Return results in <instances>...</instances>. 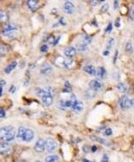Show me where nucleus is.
Here are the masks:
<instances>
[{
    "label": "nucleus",
    "instance_id": "obj_17",
    "mask_svg": "<svg viewBox=\"0 0 134 162\" xmlns=\"http://www.w3.org/2000/svg\"><path fill=\"white\" fill-rule=\"evenodd\" d=\"M27 5L29 7L30 10H31L32 11H35L38 9L39 7V1H35V0H30L27 2Z\"/></svg>",
    "mask_w": 134,
    "mask_h": 162
},
{
    "label": "nucleus",
    "instance_id": "obj_33",
    "mask_svg": "<svg viewBox=\"0 0 134 162\" xmlns=\"http://www.w3.org/2000/svg\"><path fill=\"white\" fill-rule=\"evenodd\" d=\"M109 161V158H108V155L106 154H104L103 156H102V159H101V162H108Z\"/></svg>",
    "mask_w": 134,
    "mask_h": 162
},
{
    "label": "nucleus",
    "instance_id": "obj_30",
    "mask_svg": "<svg viewBox=\"0 0 134 162\" xmlns=\"http://www.w3.org/2000/svg\"><path fill=\"white\" fill-rule=\"evenodd\" d=\"M104 133H105V134L106 136H110V135L112 134V129H110V128H106V130H104Z\"/></svg>",
    "mask_w": 134,
    "mask_h": 162
},
{
    "label": "nucleus",
    "instance_id": "obj_13",
    "mask_svg": "<svg viewBox=\"0 0 134 162\" xmlns=\"http://www.w3.org/2000/svg\"><path fill=\"white\" fill-rule=\"evenodd\" d=\"M53 72V68L52 66L47 63L43 64L42 65L41 69H40V72L41 74H43V75H48V74H50L51 72Z\"/></svg>",
    "mask_w": 134,
    "mask_h": 162
},
{
    "label": "nucleus",
    "instance_id": "obj_39",
    "mask_svg": "<svg viewBox=\"0 0 134 162\" xmlns=\"http://www.w3.org/2000/svg\"><path fill=\"white\" fill-rule=\"evenodd\" d=\"M105 1H91V3L93 4V5H97V4H99L100 3H104Z\"/></svg>",
    "mask_w": 134,
    "mask_h": 162
},
{
    "label": "nucleus",
    "instance_id": "obj_35",
    "mask_svg": "<svg viewBox=\"0 0 134 162\" xmlns=\"http://www.w3.org/2000/svg\"><path fill=\"white\" fill-rule=\"evenodd\" d=\"M7 52V48L4 47V45H1V54L4 55Z\"/></svg>",
    "mask_w": 134,
    "mask_h": 162
},
{
    "label": "nucleus",
    "instance_id": "obj_20",
    "mask_svg": "<svg viewBox=\"0 0 134 162\" xmlns=\"http://www.w3.org/2000/svg\"><path fill=\"white\" fill-rule=\"evenodd\" d=\"M26 130H27V129L24 128V127H20V128L18 129V133H17V139H18L19 141H23Z\"/></svg>",
    "mask_w": 134,
    "mask_h": 162
},
{
    "label": "nucleus",
    "instance_id": "obj_51",
    "mask_svg": "<svg viewBox=\"0 0 134 162\" xmlns=\"http://www.w3.org/2000/svg\"><path fill=\"white\" fill-rule=\"evenodd\" d=\"M35 162H42V161H35Z\"/></svg>",
    "mask_w": 134,
    "mask_h": 162
},
{
    "label": "nucleus",
    "instance_id": "obj_32",
    "mask_svg": "<svg viewBox=\"0 0 134 162\" xmlns=\"http://www.w3.org/2000/svg\"><path fill=\"white\" fill-rule=\"evenodd\" d=\"M108 8H109L108 3H105V4H103V6L101 7V12H106V11H107V10H108Z\"/></svg>",
    "mask_w": 134,
    "mask_h": 162
},
{
    "label": "nucleus",
    "instance_id": "obj_41",
    "mask_svg": "<svg viewBox=\"0 0 134 162\" xmlns=\"http://www.w3.org/2000/svg\"><path fill=\"white\" fill-rule=\"evenodd\" d=\"M0 117H5V110L3 109H2L1 111H0Z\"/></svg>",
    "mask_w": 134,
    "mask_h": 162
},
{
    "label": "nucleus",
    "instance_id": "obj_14",
    "mask_svg": "<svg viewBox=\"0 0 134 162\" xmlns=\"http://www.w3.org/2000/svg\"><path fill=\"white\" fill-rule=\"evenodd\" d=\"M34 136H35V134H34L33 130H30V129H27L25 134H24V136L23 141H26V142H30V141H31L33 140Z\"/></svg>",
    "mask_w": 134,
    "mask_h": 162
},
{
    "label": "nucleus",
    "instance_id": "obj_34",
    "mask_svg": "<svg viewBox=\"0 0 134 162\" xmlns=\"http://www.w3.org/2000/svg\"><path fill=\"white\" fill-rule=\"evenodd\" d=\"M41 52H42V53H46L47 51H48V49H49V47H48V45H42V47H41Z\"/></svg>",
    "mask_w": 134,
    "mask_h": 162
},
{
    "label": "nucleus",
    "instance_id": "obj_49",
    "mask_svg": "<svg viewBox=\"0 0 134 162\" xmlns=\"http://www.w3.org/2000/svg\"><path fill=\"white\" fill-rule=\"evenodd\" d=\"M131 107L134 108V99H131Z\"/></svg>",
    "mask_w": 134,
    "mask_h": 162
},
{
    "label": "nucleus",
    "instance_id": "obj_2",
    "mask_svg": "<svg viewBox=\"0 0 134 162\" xmlns=\"http://www.w3.org/2000/svg\"><path fill=\"white\" fill-rule=\"evenodd\" d=\"M0 136H1V139L5 142L11 141L15 139L16 130L12 126H3L1 128Z\"/></svg>",
    "mask_w": 134,
    "mask_h": 162
},
{
    "label": "nucleus",
    "instance_id": "obj_11",
    "mask_svg": "<svg viewBox=\"0 0 134 162\" xmlns=\"http://www.w3.org/2000/svg\"><path fill=\"white\" fill-rule=\"evenodd\" d=\"M10 151H11L10 146L7 142L3 141V142L1 143V147H0L1 154H3V155H7V154H9L10 153Z\"/></svg>",
    "mask_w": 134,
    "mask_h": 162
},
{
    "label": "nucleus",
    "instance_id": "obj_1",
    "mask_svg": "<svg viewBox=\"0 0 134 162\" xmlns=\"http://www.w3.org/2000/svg\"><path fill=\"white\" fill-rule=\"evenodd\" d=\"M37 96L41 97V101L43 105L49 107L53 103V90L51 87H47L44 89L38 88L36 90Z\"/></svg>",
    "mask_w": 134,
    "mask_h": 162
},
{
    "label": "nucleus",
    "instance_id": "obj_48",
    "mask_svg": "<svg viewBox=\"0 0 134 162\" xmlns=\"http://www.w3.org/2000/svg\"><path fill=\"white\" fill-rule=\"evenodd\" d=\"M4 85H5V81L3 80V79H1V86H4Z\"/></svg>",
    "mask_w": 134,
    "mask_h": 162
},
{
    "label": "nucleus",
    "instance_id": "obj_5",
    "mask_svg": "<svg viewBox=\"0 0 134 162\" xmlns=\"http://www.w3.org/2000/svg\"><path fill=\"white\" fill-rule=\"evenodd\" d=\"M119 104L121 110H126L131 107V99L126 95H123L119 100Z\"/></svg>",
    "mask_w": 134,
    "mask_h": 162
},
{
    "label": "nucleus",
    "instance_id": "obj_37",
    "mask_svg": "<svg viewBox=\"0 0 134 162\" xmlns=\"http://www.w3.org/2000/svg\"><path fill=\"white\" fill-rule=\"evenodd\" d=\"M58 24H61V25H66V23L64 21V18L63 17H61L59 22H58Z\"/></svg>",
    "mask_w": 134,
    "mask_h": 162
},
{
    "label": "nucleus",
    "instance_id": "obj_27",
    "mask_svg": "<svg viewBox=\"0 0 134 162\" xmlns=\"http://www.w3.org/2000/svg\"><path fill=\"white\" fill-rule=\"evenodd\" d=\"M7 19H8V17H7L6 12L3 11V10H1V12H0V20H1V22H5Z\"/></svg>",
    "mask_w": 134,
    "mask_h": 162
},
{
    "label": "nucleus",
    "instance_id": "obj_19",
    "mask_svg": "<svg viewBox=\"0 0 134 162\" xmlns=\"http://www.w3.org/2000/svg\"><path fill=\"white\" fill-rule=\"evenodd\" d=\"M117 89L121 92H126L129 90V86L126 83H119L117 85Z\"/></svg>",
    "mask_w": 134,
    "mask_h": 162
},
{
    "label": "nucleus",
    "instance_id": "obj_24",
    "mask_svg": "<svg viewBox=\"0 0 134 162\" xmlns=\"http://www.w3.org/2000/svg\"><path fill=\"white\" fill-rule=\"evenodd\" d=\"M87 44L84 43V42H81L80 44L77 45V50L81 51V52H84V51H87Z\"/></svg>",
    "mask_w": 134,
    "mask_h": 162
},
{
    "label": "nucleus",
    "instance_id": "obj_45",
    "mask_svg": "<svg viewBox=\"0 0 134 162\" xmlns=\"http://www.w3.org/2000/svg\"><path fill=\"white\" fill-rule=\"evenodd\" d=\"M60 38H61V36H58V37H57V39H56V41H55V43H54V46H56V45L58 44V41H59Z\"/></svg>",
    "mask_w": 134,
    "mask_h": 162
},
{
    "label": "nucleus",
    "instance_id": "obj_36",
    "mask_svg": "<svg viewBox=\"0 0 134 162\" xmlns=\"http://www.w3.org/2000/svg\"><path fill=\"white\" fill-rule=\"evenodd\" d=\"M129 17H130L131 20L134 21V9L133 8H132V9L130 10V15H129Z\"/></svg>",
    "mask_w": 134,
    "mask_h": 162
},
{
    "label": "nucleus",
    "instance_id": "obj_25",
    "mask_svg": "<svg viewBox=\"0 0 134 162\" xmlns=\"http://www.w3.org/2000/svg\"><path fill=\"white\" fill-rule=\"evenodd\" d=\"M125 49H126V52L127 54H133V44L132 42L128 41L126 44V47H125Z\"/></svg>",
    "mask_w": 134,
    "mask_h": 162
},
{
    "label": "nucleus",
    "instance_id": "obj_43",
    "mask_svg": "<svg viewBox=\"0 0 134 162\" xmlns=\"http://www.w3.org/2000/svg\"><path fill=\"white\" fill-rule=\"evenodd\" d=\"M97 149H98V148H97V147H96V146H92V147H91V151H92V152H94H94H96V151H97Z\"/></svg>",
    "mask_w": 134,
    "mask_h": 162
},
{
    "label": "nucleus",
    "instance_id": "obj_38",
    "mask_svg": "<svg viewBox=\"0 0 134 162\" xmlns=\"http://www.w3.org/2000/svg\"><path fill=\"white\" fill-rule=\"evenodd\" d=\"M115 26H116L117 28H119V27H120V19H119V18L116 19V22H115Z\"/></svg>",
    "mask_w": 134,
    "mask_h": 162
},
{
    "label": "nucleus",
    "instance_id": "obj_29",
    "mask_svg": "<svg viewBox=\"0 0 134 162\" xmlns=\"http://www.w3.org/2000/svg\"><path fill=\"white\" fill-rule=\"evenodd\" d=\"M113 45H114V39H113V38H110V39L108 40V41H107L106 48L109 49V48H111Z\"/></svg>",
    "mask_w": 134,
    "mask_h": 162
},
{
    "label": "nucleus",
    "instance_id": "obj_10",
    "mask_svg": "<svg viewBox=\"0 0 134 162\" xmlns=\"http://www.w3.org/2000/svg\"><path fill=\"white\" fill-rule=\"evenodd\" d=\"M89 86H90V89H92L94 92H96V91H100L102 89L103 85H102L101 81H99L97 79H94V80H92L89 83Z\"/></svg>",
    "mask_w": 134,
    "mask_h": 162
},
{
    "label": "nucleus",
    "instance_id": "obj_47",
    "mask_svg": "<svg viewBox=\"0 0 134 162\" xmlns=\"http://www.w3.org/2000/svg\"><path fill=\"white\" fill-rule=\"evenodd\" d=\"M3 87L1 86L0 87V96H3Z\"/></svg>",
    "mask_w": 134,
    "mask_h": 162
},
{
    "label": "nucleus",
    "instance_id": "obj_12",
    "mask_svg": "<svg viewBox=\"0 0 134 162\" xmlns=\"http://www.w3.org/2000/svg\"><path fill=\"white\" fill-rule=\"evenodd\" d=\"M63 53H64V55L66 57L71 59V58H73L76 54V49H75V48L70 46V47H67V48H66L64 49Z\"/></svg>",
    "mask_w": 134,
    "mask_h": 162
},
{
    "label": "nucleus",
    "instance_id": "obj_6",
    "mask_svg": "<svg viewBox=\"0 0 134 162\" xmlns=\"http://www.w3.org/2000/svg\"><path fill=\"white\" fill-rule=\"evenodd\" d=\"M35 151H36L37 153H42L46 149V143L45 141L42 138L38 139L37 141L35 144Z\"/></svg>",
    "mask_w": 134,
    "mask_h": 162
},
{
    "label": "nucleus",
    "instance_id": "obj_8",
    "mask_svg": "<svg viewBox=\"0 0 134 162\" xmlns=\"http://www.w3.org/2000/svg\"><path fill=\"white\" fill-rule=\"evenodd\" d=\"M59 60L61 61V62H59V63H57V64H59L60 65H62V66H63V67H65V68H67V69H70V68H72L74 65V61L72 60V59H63V58H59Z\"/></svg>",
    "mask_w": 134,
    "mask_h": 162
},
{
    "label": "nucleus",
    "instance_id": "obj_31",
    "mask_svg": "<svg viewBox=\"0 0 134 162\" xmlns=\"http://www.w3.org/2000/svg\"><path fill=\"white\" fill-rule=\"evenodd\" d=\"M112 23H110L107 25V27H106V29L105 30V31H106V33H111L112 32Z\"/></svg>",
    "mask_w": 134,
    "mask_h": 162
},
{
    "label": "nucleus",
    "instance_id": "obj_46",
    "mask_svg": "<svg viewBox=\"0 0 134 162\" xmlns=\"http://www.w3.org/2000/svg\"><path fill=\"white\" fill-rule=\"evenodd\" d=\"M109 54V51L108 50H105L104 52H103V55H105V56H107Z\"/></svg>",
    "mask_w": 134,
    "mask_h": 162
},
{
    "label": "nucleus",
    "instance_id": "obj_7",
    "mask_svg": "<svg viewBox=\"0 0 134 162\" xmlns=\"http://www.w3.org/2000/svg\"><path fill=\"white\" fill-rule=\"evenodd\" d=\"M83 108H84V105H83L82 102L80 101L79 99H74V103L72 105V110L74 112H75L76 114H78L82 111Z\"/></svg>",
    "mask_w": 134,
    "mask_h": 162
},
{
    "label": "nucleus",
    "instance_id": "obj_21",
    "mask_svg": "<svg viewBox=\"0 0 134 162\" xmlns=\"http://www.w3.org/2000/svg\"><path fill=\"white\" fill-rule=\"evenodd\" d=\"M106 69L104 68V67H99L98 68V71H97V76L100 78V79H104L105 77H106Z\"/></svg>",
    "mask_w": 134,
    "mask_h": 162
},
{
    "label": "nucleus",
    "instance_id": "obj_28",
    "mask_svg": "<svg viewBox=\"0 0 134 162\" xmlns=\"http://www.w3.org/2000/svg\"><path fill=\"white\" fill-rule=\"evenodd\" d=\"M70 91H71V85H70L69 82L66 81V82H65V86H64L62 92H70Z\"/></svg>",
    "mask_w": 134,
    "mask_h": 162
},
{
    "label": "nucleus",
    "instance_id": "obj_40",
    "mask_svg": "<svg viewBox=\"0 0 134 162\" xmlns=\"http://www.w3.org/2000/svg\"><path fill=\"white\" fill-rule=\"evenodd\" d=\"M118 54H119V51H118V50H115V54H114L113 63H116V60H117V57H118Z\"/></svg>",
    "mask_w": 134,
    "mask_h": 162
},
{
    "label": "nucleus",
    "instance_id": "obj_50",
    "mask_svg": "<svg viewBox=\"0 0 134 162\" xmlns=\"http://www.w3.org/2000/svg\"><path fill=\"white\" fill-rule=\"evenodd\" d=\"M82 162H94V161H88V160H87V159H84V160H82Z\"/></svg>",
    "mask_w": 134,
    "mask_h": 162
},
{
    "label": "nucleus",
    "instance_id": "obj_18",
    "mask_svg": "<svg viewBox=\"0 0 134 162\" xmlns=\"http://www.w3.org/2000/svg\"><path fill=\"white\" fill-rule=\"evenodd\" d=\"M17 61L11 62L10 64H9V65L4 68V72L7 73V74H8V73H10V72H12V71L17 67Z\"/></svg>",
    "mask_w": 134,
    "mask_h": 162
},
{
    "label": "nucleus",
    "instance_id": "obj_4",
    "mask_svg": "<svg viewBox=\"0 0 134 162\" xmlns=\"http://www.w3.org/2000/svg\"><path fill=\"white\" fill-rule=\"evenodd\" d=\"M45 143H46V150L49 153H54L56 149H57V142L56 141L52 138V137H48L45 140Z\"/></svg>",
    "mask_w": 134,
    "mask_h": 162
},
{
    "label": "nucleus",
    "instance_id": "obj_3",
    "mask_svg": "<svg viewBox=\"0 0 134 162\" xmlns=\"http://www.w3.org/2000/svg\"><path fill=\"white\" fill-rule=\"evenodd\" d=\"M17 30H18V28L16 24L9 23V24H6L3 28L2 34L3 36H6V37H13L14 35H16Z\"/></svg>",
    "mask_w": 134,
    "mask_h": 162
},
{
    "label": "nucleus",
    "instance_id": "obj_15",
    "mask_svg": "<svg viewBox=\"0 0 134 162\" xmlns=\"http://www.w3.org/2000/svg\"><path fill=\"white\" fill-rule=\"evenodd\" d=\"M75 98L74 99H67V100H61L60 101V107L62 109H67V108H72V105L74 103Z\"/></svg>",
    "mask_w": 134,
    "mask_h": 162
},
{
    "label": "nucleus",
    "instance_id": "obj_16",
    "mask_svg": "<svg viewBox=\"0 0 134 162\" xmlns=\"http://www.w3.org/2000/svg\"><path fill=\"white\" fill-rule=\"evenodd\" d=\"M83 70L89 75L91 76H94L97 74V72H96V69L94 68V66L92 65H87L86 66L83 67Z\"/></svg>",
    "mask_w": 134,
    "mask_h": 162
},
{
    "label": "nucleus",
    "instance_id": "obj_26",
    "mask_svg": "<svg viewBox=\"0 0 134 162\" xmlns=\"http://www.w3.org/2000/svg\"><path fill=\"white\" fill-rule=\"evenodd\" d=\"M81 41L88 45V44H90L92 42V39L89 36H87V35H83L82 38H81Z\"/></svg>",
    "mask_w": 134,
    "mask_h": 162
},
{
    "label": "nucleus",
    "instance_id": "obj_22",
    "mask_svg": "<svg viewBox=\"0 0 134 162\" xmlns=\"http://www.w3.org/2000/svg\"><path fill=\"white\" fill-rule=\"evenodd\" d=\"M92 140H94V141H98V142H100L101 144H103V145H106V146H110V143L107 141H106V140H104V139H102L101 137H96V136H92V137H90Z\"/></svg>",
    "mask_w": 134,
    "mask_h": 162
},
{
    "label": "nucleus",
    "instance_id": "obj_44",
    "mask_svg": "<svg viewBox=\"0 0 134 162\" xmlns=\"http://www.w3.org/2000/svg\"><path fill=\"white\" fill-rule=\"evenodd\" d=\"M119 6V1H114V9L117 10Z\"/></svg>",
    "mask_w": 134,
    "mask_h": 162
},
{
    "label": "nucleus",
    "instance_id": "obj_42",
    "mask_svg": "<svg viewBox=\"0 0 134 162\" xmlns=\"http://www.w3.org/2000/svg\"><path fill=\"white\" fill-rule=\"evenodd\" d=\"M15 91H16V87H15L14 85H11V86H10V92L11 93H14Z\"/></svg>",
    "mask_w": 134,
    "mask_h": 162
},
{
    "label": "nucleus",
    "instance_id": "obj_23",
    "mask_svg": "<svg viewBox=\"0 0 134 162\" xmlns=\"http://www.w3.org/2000/svg\"><path fill=\"white\" fill-rule=\"evenodd\" d=\"M59 161V156L58 155H49L48 157H46L45 162H57Z\"/></svg>",
    "mask_w": 134,
    "mask_h": 162
},
{
    "label": "nucleus",
    "instance_id": "obj_9",
    "mask_svg": "<svg viewBox=\"0 0 134 162\" xmlns=\"http://www.w3.org/2000/svg\"><path fill=\"white\" fill-rule=\"evenodd\" d=\"M63 11L68 14V15H71L74 12V5L72 2L70 1H66L64 5H63Z\"/></svg>",
    "mask_w": 134,
    "mask_h": 162
}]
</instances>
